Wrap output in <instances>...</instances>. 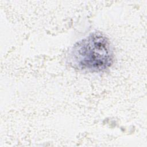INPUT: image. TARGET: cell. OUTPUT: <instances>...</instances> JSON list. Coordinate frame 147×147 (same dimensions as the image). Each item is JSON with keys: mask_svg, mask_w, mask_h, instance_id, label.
<instances>
[{"mask_svg": "<svg viewBox=\"0 0 147 147\" xmlns=\"http://www.w3.org/2000/svg\"><path fill=\"white\" fill-rule=\"evenodd\" d=\"M114 59L113 48L108 37L94 32L74 45L67 60L72 67L79 71L99 72L110 68Z\"/></svg>", "mask_w": 147, "mask_h": 147, "instance_id": "obj_1", "label": "cell"}]
</instances>
